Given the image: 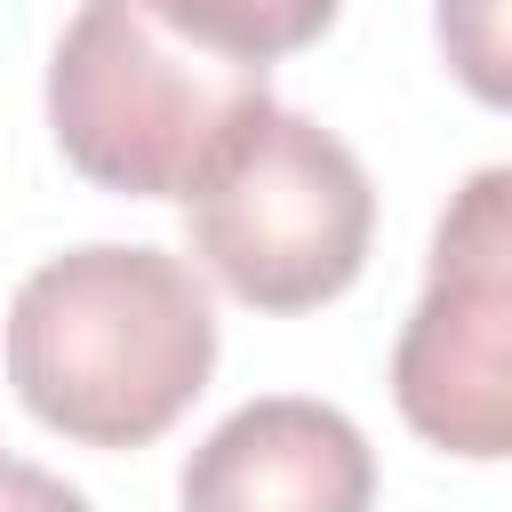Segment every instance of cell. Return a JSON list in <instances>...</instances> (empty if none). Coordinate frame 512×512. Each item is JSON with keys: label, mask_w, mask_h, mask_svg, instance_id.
Here are the masks:
<instances>
[{"label": "cell", "mask_w": 512, "mask_h": 512, "mask_svg": "<svg viewBox=\"0 0 512 512\" xmlns=\"http://www.w3.org/2000/svg\"><path fill=\"white\" fill-rule=\"evenodd\" d=\"M216 368V304L168 248H64L8 304L16 400L80 448L160 440Z\"/></svg>", "instance_id": "1"}, {"label": "cell", "mask_w": 512, "mask_h": 512, "mask_svg": "<svg viewBox=\"0 0 512 512\" xmlns=\"http://www.w3.org/2000/svg\"><path fill=\"white\" fill-rule=\"evenodd\" d=\"M264 104V64L168 32L144 0H80L48 56L56 152L128 200H192Z\"/></svg>", "instance_id": "2"}, {"label": "cell", "mask_w": 512, "mask_h": 512, "mask_svg": "<svg viewBox=\"0 0 512 512\" xmlns=\"http://www.w3.org/2000/svg\"><path fill=\"white\" fill-rule=\"evenodd\" d=\"M376 240V192L344 136L264 104L192 192V256L256 312H312L344 296Z\"/></svg>", "instance_id": "3"}, {"label": "cell", "mask_w": 512, "mask_h": 512, "mask_svg": "<svg viewBox=\"0 0 512 512\" xmlns=\"http://www.w3.org/2000/svg\"><path fill=\"white\" fill-rule=\"evenodd\" d=\"M392 400L448 456L512 448V168H480L448 200L432 280L392 344Z\"/></svg>", "instance_id": "4"}, {"label": "cell", "mask_w": 512, "mask_h": 512, "mask_svg": "<svg viewBox=\"0 0 512 512\" xmlns=\"http://www.w3.org/2000/svg\"><path fill=\"white\" fill-rule=\"evenodd\" d=\"M184 512H368L376 456L328 400L272 392L232 408L184 464Z\"/></svg>", "instance_id": "5"}, {"label": "cell", "mask_w": 512, "mask_h": 512, "mask_svg": "<svg viewBox=\"0 0 512 512\" xmlns=\"http://www.w3.org/2000/svg\"><path fill=\"white\" fill-rule=\"evenodd\" d=\"M168 32L216 48V56H240V64H280L296 48H312L344 0H144Z\"/></svg>", "instance_id": "6"}, {"label": "cell", "mask_w": 512, "mask_h": 512, "mask_svg": "<svg viewBox=\"0 0 512 512\" xmlns=\"http://www.w3.org/2000/svg\"><path fill=\"white\" fill-rule=\"evenodd\" d=\"M440 48L480 104H504V0H440Z\"/></svg>", "instance_id": "7"}, {"label": "cell", "mask_w": 512, "mask_h": 512, "mask_svg": "<svg viewBox=\"0 0 512 512\" xmlns=\"http://www.w3.org/2000/svg\"><path fill=\"white\" fill-rule=\"evenodd\" d=\"M0 512H88V496H80V488H64V480H56V472H40V464L0 456Z\"/></svg>", "instance_id": "8"}]
</instances>
